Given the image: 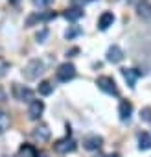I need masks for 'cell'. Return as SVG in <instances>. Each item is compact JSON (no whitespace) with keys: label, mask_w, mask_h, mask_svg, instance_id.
I'll list each match as a JSON object with an SVG mask.
<instances>
[{"label":"cell","mask_w":151,"mask_h":157,"mask_svg":"<svg viewBox=\"0 0 151 157\" xmlns=\"http://www.w3.org/2000/svg\"><path fill=\"white\" fill-rule=\"evenodd\" d=\"M42 72H44V63H42L41 59H31V61L24 67V70H22V74H24L26 80H37Z\"/></svg>","instance_id":"obj_1"},{"label":"cell","mask_w":151,"mask_h":157,"mask_svg":"<svg viewBox=\"0 0 151 157\" xmlns=\"http://www.w3.org/2000/svg\"><path fill=\"white\" fill-rule=\"evenodd\" d=\"M96 85L107 93V94H112V96H118V87H116V82L112 80L111 76H100L98 80H96Z\"/></svg>","instance_id":"obj_2"},{"label":"cell","mask_w":151,"mask_h":157,"mask_svg":"<svg viewBox=\"0 0 151 157\" xmlns=\"http://www.w3.org/2000/svg\"><path fill=\"white\" fill-rule=\"evenodd\" d=\"M55 76H57L59 82H64L66 83V82H70V80H74V78H76V67L72 63H63V65H59Z\"/></svg>","instance_id":"obj_3"},{"label":"cell","mask_w":151,"mask_h":157,"mask_svg":"<svg viewBox=\"0 0 151 157\" xmlns=\"http://www.w3.org/2000/svg\"><path fill=\"white\" fill-rule=\"evenodd\" d=\"M55 150H57L59 153L74 151V150H76V140H74L70 135H66L64 139H61V140H57V142H55Z\"/></svg>","instance_id":"obj_4"},{"label":"cell","mask_w":151,"mask_h":157,"mask_svg":"<svg viewBox=\"0 0 151 157\" xmlns=\"http://www.w3.org/2000/svg\"><path fill=\"white\" fill-rule=\"evenodd\" d=\"M122 76H123V80L127 82L129 87H134L138 78H142V72L136 70V68H122Z\"/></svg>","instance_id":"obj_5"},{"label":"cell","mask_w":151,"mask_h":157,"mask_svg":"<svg viewBox=\"0 0 151 157\" xmlns=\"http://www.w3.org/2000/svg\"><path fill=\"white\" fill-rule=\"evenodd\" d=\"M42 111H44V104H42L41 100H31V102H30V107H28V117H30L31 120H37V118L42 115Z\"/></svg>","instance_id":"obj_6"},{"label":"cell","mask_w":151,"mask_h":157,"mask_svg":"<svg viewBox=\"0 0 151 157\" xmlns=\"http://www.w3.org/2000/svg\"><path fill=\"white\" fill-rule=\"evenodd\" d=\"M31 135H33V139L39 140V142H46V140L50 139V129H48L46 124H39L37 128H33Z\"/></svg>","instance_id":"obj_7"},{"label":"cell","mask_w":151,"mask_h":157,"mask_svg":"<svg viewBox=\"0 0 151 157\" xmlns=\"http://www.w3.org/2000/svg\"><path fill=\"white\" fill-rule=\"evenodd\" d=\"M123 59V50L118 46V44H112L109 50H107V61L109 63H120Z\"/></svg>","instance_id":"obj_8"},{"label":"cell","mask_w":151,"mask_h":157,"mask_svg":"<svg viewBox=\"0 0 151 157\" xmlns=\"http://www.w3.org/2000/svg\"><path fill=\"white\" fill-rule=\"evenodd\" d=\"M101 144H103V139L100 135H87V137H83V146L87 150H98Z\"/></svg>","instance_id":"obj_9"},{"label":"cell","mask_w":151,"mask_h":157,"mask_svg":"<svg viewBox=\"0 0 151 157\" xmlns=\"http://www.w3.org/2000/svg\"><path fill=\"white\" fill-rule=\"evenodd\" d=\"M13 93H15L17 100H20V102H31V100H33V93H31L30 89H26V87L15 85V87H13Z\"/></svg>","instance_id":"obj_10"},{"label":"cell","mask_w":151,"mask_h":157,"mask_svg":"<svg viewBox=\"0 0 151 157\" xmlns=\"http://www.w3.org/2000/svg\"><path fill=\"white\" fill-rule=\"evenodd\" d=\"M112 22H114V15H112L111 11H105V13H101L100 19H98V28H100L101 32H105L107 28L112 26Z\"/></svg>","instance_id":"obj_11"},{"label":"cell","mask_w":151,"mask_h":157,"mask_svg":"<svg viewBox=\"0 0 151 157\" xmlns=\"http://www.w3.org/2000/svg\"><path fill=\"white\" fill-rule=\"evenodd\" d=\"M118 115H120L122 120H129L131 115H133V104L127 102V100H122L120 105H118Z\"/></svg>","instance_id":"obj_12"},{"label":"cell","mask_w":151,"mask_h":157,"mask_svg":"<svg viewBox=\"0 0 151 157\" xmlns=\"http://www.w3.org/2000/svg\"><path fill=\"white\" fill-rule=\"evenodd\" d=\"M136 13H138V17H142V19H151V4L147 2V0H142V2H138Z\"/></svg>","instance_id":"obj_13"},{"label":"cell","mask_w":151,"mask_h":157,"mask_svg":"<svg viewBox=\"0 0 151 157\" xmlns=\"http://www.w3.org/2000/svg\"><path fill=\"white\" fill-rule=\"evenodd\" d=\"M81 17H83V10L81 8H70V10L64 11V19H68V21H78Z\"/></svg>","instance_id":"obj_14"},{"label":"cell","mask_w":151,"mask_h":157,"mask_svg":"<svg viewBox=\"0 0 151 157\" xmlns=\"http://www.w3.org/2000/svg\"><path fill=\"white\" fill-rule=\"evenodd\" d=\"M138 148L140 150H151V135L149 133H140L138 135Z\"/></svg>","instance_id":"obj_15"},{"label":"cell","mask_w":151,"mask_h":157,"mask_svg":"<svg viewBox=\"0 0 151 157\" xmlns=\"http://www.w3.org/2000/svg\"><path fill=\"white\" fill-rule=\"evenodd\" d=\"M52 93H53V85H52V82L44 80V82H41V83H39V94L48 96V94H52Z\"/></svg>","instance_id":"obj_16"},{"label":"cell","mask_w":151,"mask_h":157,"mask_svg":"<svg viewBox=\"0 0 151 157\" xmlns=\"http://www.w3.org/2000/svg\"><path fill=\"white\" fill-rule=\"evenodd\" d=\"M8 128H9V117H8L2 109H0V135H2Z\"/></svg>","instance_id":"obj_17"},{"label":"cell","mask_w":151,"mask_h":157,"mask_svg":"<svg viewBox=\"0 0 151 157\" xmlns=\"http://www.w3.org/2000/svg\"><path fill=\"white\" fill-rule=\"evenodd\" d=\"M8 70H9V61H8V59H4V57H0V78L6 76V74H8Z\"/></svg>","instance_id":"obj_18"},{"label":"cell","mask_w":151,"mask_h":157,"mask_svg":"<svg viewBox=\"0 0 151 157\" xmlns=\"http://www.w3.org/2000/svg\"><path fill=\"white\" fill-rule=\"evenodd\" d=\"M79 33H81V28H78V26H72L70 30H66L64 37H66V39H74L76 35H79Z\"/></svg>","instance_id":"obj_19"},{"label":"cell","mask_w":151,"mask_h":157,"mask_svg":"<svg viewBox=\"0 0 151 157\" xmlns=\"http://www.w3.org/2000/svg\"><path fill=\"white\" fill-rule=\"evenodd\" d=\"M140 118H142V120H145V122H151V107H145V109H142V113H140Z\"/></svg>","instance_id":"obj_20"},{"label":"cell","mask_w":151,"mask_h":157,"mask_svg":"<svg viewBox=\"0 0 151 157\" xmlns=\"http://www.w3.org/2000/svg\"><path fill=\"white\" fill-rule=\"evenodd\" d=\"M31 2L35 4V6H39V8H42V6H48V4H52L53 0H31Z\"/></svg>","instance_id":"obj_21"},{"label":"cell","mask_w":151,"mask_h":157,"mask_svg":"<svg viewBox=\"0 0 151 157\" xmlns=\"http://www.w3.org/2000/svg\"><path fill=\"white\" fill-rule=\"evenodd\" d=\"M46 35H48V32H46V30H42V32H41V33H37V41H39V43H42V41H44V37H46Z\"/></svg>","instance_id":"obj_22"},{"label":"cell","mask_w":151,"mask_h":157,"mask_svg":"<svg viewBox=\"0 0 151 157\" xmlns=\"http://www.w3.org/2000/svg\"><path fill=\"white\" fill-rule=\"evenodd\" d=\"M4 100H6V91L0 87V102H4Z\"/></svg>","instance_id":"obj_23"},{"label":"cell","mask_w":151,"mask_h":157,"mask_svg":"<svg viewBox=\"0 0 151 157\" xmlns=\"http://www.w3.org/2000/svg\"><path fill=\"white\" fill-rule=\"evenodd\" d=\"M98 157H120L118 153H111V155H98Z\"/></svg>","instance_id":"obj_24"},{"label":"cell","mask_w":151,"mask_h":157,"mask_svg":"<svg viewBox=\"0 0 151 157\" xmlns=\"http://www.w3.org/2000/svg\"><path fill=\"white\" fill-rule=\"evenodd\" d=\"M9 2H11V4H17V2H19V0H9Z\"/></svg>","instance_id":"obj_25"}]
</instances>
